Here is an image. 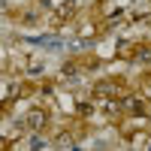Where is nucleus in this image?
<instances>
[{
  "label": "nucleus",
  "mask_w": 151,
  "mask_h": 151,
  "mask_svg": "<svg viewBox=\"0 0 151 151\" xmlns=\"http://www.w3.org/2000/svg\"><path fill=\"white\" fill-rule=\"evenodd\" d=\"M42 121H45L42 109H30V112H27V121H24V124H27L30 130H40V127H42Z\"/></svg>",
  "instance_id": "obj_1"
},
{
  "label": "nucleus",
  "mask_w": 151,
  "mask_h": 151,
  "mask_svg": "<svg viewBox=\"0 0 151 151\" xmlns=\"http://www.w3.org/2000/svg\"><path fill=\"white\" fill-rule=\"evenodd\" d=\"M58 145H64V148H67V145H73V142H70V136H67V133H60V136H58Z\"/></svg>",
  "instance_id": "obj_2"
}]
</instances>
